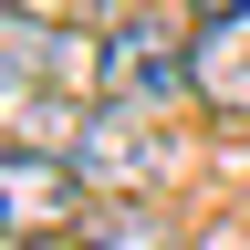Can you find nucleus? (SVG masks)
<instances>
[{
	"mask_svg": "<svg viewBox=\"0 0 250 250\" xmlns=\"http://www.w3.org/2000/svg\"><path fill=\"white\" fill-rule=\"evenodd\" d=\"M94 104H125V115H167V104H198L188 94V42L167 21H115L104 52H94Z\"/></svg>",
	"mask_w": 250,
	"mask_h": 250,
	"instance_id": "obj_1",
	"label": "nucleus"
},
{
	"mask_svg": "<svg viewBox=\"0 0 250 250\" xmlns=\"http://www.w3.org/2000/svg\"><path fill=\"white\" fill-rule=\"evenodd\" d=\"M94 52H104V31H62L42 11H0V115L42 104L62 83H94Z\"/></svg>",
	"mask_w": 250,
	"mask_h": 250,
	"instance_id": "obj_2",
	"label": "nucleus"
},
{
	"mask_svg": "<svg viewBox=\"0 0 250 250\" xmlns=\"http://www.w3.org/2000/svg\"><path fill=\"white\" fill-rule=\"evenodd\" d=\"M83 208H94V188L73 177V156L0 146V250H11V240H62Z\"/></svg>",
	"mask_w": 250,
	"mask_h": 250,
	"instance_id": "obj_3",
	"label": "nucleus"
},
{
	"mask_svg": "<svg viewBox=\"0 0 250 250\" xmlns=\"http://www.w3.org/2000/svg\"><path fill=\"white\" fill-rule=\"evenodd\" d=\"M156 167H167V136H156L146 115H125V104H94V115H83V136H73V177L94 188V198H136Z\"/></svg>",
	"mask_w": 250,
	"mask_h": 250,
	"instance_id": "obj_4",
	"label": "nucleus"
},
{
	"mask_svg": "<svg viewBox=\"0 0 250 250\" xmlns=\"http://www.w3.org/2000/svg\"><path fill=\"white\" fill-rule=\"evenodd\" d=\"M188 94H198L219 125H250V11L188 31Z\"/></svg>",
	"mask_w": 250,
	"mask_h": 250,
	"instance_id": "obj_5",
	"label": "nucleus"
},
{
	"mask_svg": "<svg viewBox=\"0 0 250 250\" xmlns=\"http://www.w3.org/2000/svg\"><path fill=\"white\" fill-rule=\"evenodd\" d=\"M73 250H188V240H177V219L146 208V198H94L73 219Z\"/></svg>",
	"mask_w": 250,
	"mask_h": 250,
	"instance_id": "obj_6",
	"label": "nucleus"
},
{
	"mask_svg": "<svg viewBox=\"0 0 250 250\" xmlns=\"http://www.w3.org/2000/svg\"><path fill=\"white\" fill-rule=\"evenodd\" d=\"M62 11H73L83 31H115V21H136V0H62Z\"/></svg>",
	"mask_w": 250,
	"mask_h": 250,
	"instance_id": "obj_7",
	"label": "nucleus"
},
{
	"mask_svg": "<svg viewBox=\"0 0 250 250\" xmlns=\"http://www.w3.org/2000/svg\"><path fill=\"white\" fill-rule=\"evenodd\" d=\"M188 11H198V21H229V11H250V0H188Z\"/></svg>",
	"mask_w": 250,
	"mask_h": 250,
	"instance_id": "obj_8",
	"label": "nucleus"
},
{
	"mask_svg": "<svg viewBox=\"0 0 250 250\" xmlns=\"http://www.w3.org/2000/svg\"><path fill=\"white\" fill-rule=\"evenodd\" d=\"M11 250H62V240H11Z\"/></svg>",
	"mask_w": 250,
	"mask_h": 250,
	"instance_id": "obj_9",
	"label": "nucleus"
}]
</instances>
